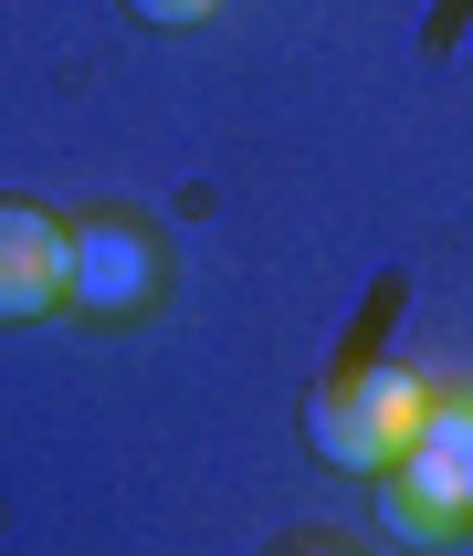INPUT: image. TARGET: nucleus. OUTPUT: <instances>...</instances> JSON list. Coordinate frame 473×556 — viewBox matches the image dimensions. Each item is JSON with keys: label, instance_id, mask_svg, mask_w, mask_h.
<instances>
[{"label": "nucleus", "instance_id": "obj_1", "mask_svg": "<svg viewBox=\"0 0 473 556\" xmlns=\"http://www.w3.org/2000/svg\"><path fill=\"white\" fill-rule=\"evenodd\" d=\"M421 409H432V389L410 368H347L326 378L306 400V441H315V463L326 472H358V483H389V463L410 452V431H421Z\"/></svg>", "mask_w": 473, "mask_h": 556}, {"label": "nucleus", "instance_id": "obj_4", "mask_svg": "<svg viewBox=\"0 0 473 556\" xmlns=\"http://www.w3.org/2000/svg\"><path fill=\"white\" fill-rule=\"evenodd\" d=\"M158 294V242L137 220H85L74 231V305L85 315H126Z\"/></svg>", "mask_w": 473, "mask_h": 556}, {"label": "nucleus", "instance_id": "obj_5", "mask_svg": "<svg viewBox=\"0 0 473 556\" xmlns=\"http://www.w3.org/2000/svg\"><path fill=\"white\" fill-rule=\"evenodd\" d=\"M126 11H137V22H158V31H179V22H211L221 0H126Z\"/></svg>", "mask_w": 473, "mask_h": 556}, {"label": "nucleus", "instance_id": "obj_2", "mask_svg": "<svg viewBox=\"0 0 473 556\" xmlns=\"http://www.w3.org/2000/svg\"><path fill=\"white\" fill-rule=\"evenodd\" d=\"M389 526L421 535V546L473 526V400H463V389H432L410 452L389 463Z\"/></svg>", "mask_w": 473, "mask_h": 556}, {"label": "nucleus", "instance_id": "obj_6", "mask_svg": "<svg viewBox=\"0 0 473 556\" xmlns=\"http://www.w3.org/2000/svg\"><path fill=\"white\" fill-rule=\"evenodd\" d=\"M284 556H347V546H326V535H306V546H284Z\"/></svg>", "mask_w": 473, "mask_h": 556}, {"label": "nucleus", "instance_id": "obj_3", "mask_svg": "<svg viewBox=\"0 0 473 556\" xmlns=\"http://www.w3.org/2000/svg\"><path fill=\"white\" fill-rule=\"evenodd\" d=\"M74 305V231L32 200H0V326Z\"/></svg>", "mask_w": 473, "mask_h": 556}]
</instances>
